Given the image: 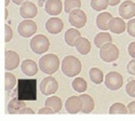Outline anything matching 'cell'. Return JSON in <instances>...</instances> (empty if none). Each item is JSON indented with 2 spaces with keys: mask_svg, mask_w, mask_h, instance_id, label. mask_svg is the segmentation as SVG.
Listing matches in <instances>:
<instances>
[{
  "mask_svg": "<svg viewBox=\"0 0 135 121\" xmlns=\"http://www.w3.org/2000/svg\"><path fill=\"white\" fill-rule=\"evenodd\" d=\"M59 90V82L53 77H47L40 83V91L44 95H52Z\"/></svg>",
  "mask_w": 135,
  "mask_h": 121,
  "instance_id": "9",
  "label": "cell"
},
{
  "mask_svg": "<svg viewBox=\"0 0 135 121\" xmlns=\"http://www.w3.org/2000/svg\"><path fill=\"white\" fill-rule=\"evenodd\" d=\"M75 47L80 54H82V55H86V54H89V52L91 51V42L89 41V39L80 36L76 40Z\"/></svg>",
  "mask_w": 135,
  "mask_h": 121,
  "instance_id": "18",
  "label": "cell"
},
{
  "mask_svg": "<svg viewBox=\"0 0 135 121\" xmlns=\"http://www.w3.org/2000/svg\"><path fill=\"white\" fill-rule=\"evenodd\" d=\"M127 30L131 37H135V18H131L127 24Z\"/></svg>",
  "mask_w": 135,
  "mask_h": 121,
  "instance_id": "31",
  "label": "cell"
},
{
  "mask_svg": "<svg viewBox=\"0 0 135 121\" xmlns=\"http://www.w3.org/2000/svg\"><path fill=\"white\" fill-rule=\"evenodd\" d=\"M20 114H30V115H33V114H36L35 112L32 110L31 108H28V107H23L20 110Z\"/></svg>",
  "mask_w": 135,
  "mask_h": 121,
  "instance_id": "37",
  "label": "cell"
},
{
  "mask_svg": "<svg viewBox=\"0 0 135 121\" xmlns=\"http://www.w3.org/2000/svg\"><path fill=\"white\" fill-rule=\"evenodd\" d=\"M23 107H25V104H24V101H21L20 98L16 96L14 98H12L9 104H8V113L9 114H20V110Z\"/></svg>",
  "mask_w": 135,
  "mask_h": 121,
  "instance_id": "20",
  "label": "cell"
},
{
  "mask_svg": "<svg viewBox=\"0 0 135 121\" xmlns=\"http://www.w3.org/2000/svg\"><path fill=\"white\" fill-rule=\"evenodd\" d=\"M4 67L6 70L10 71L17 68V66L20 65V56L16 52L13 50H7L4 54Z\"/></svg>",
  "mask_w": 135,
  "mask_h": 121,
  "instance_id": "11",
  "label": "cell"
},
{
  "mask_svg": "<svg viewBox=\"0 0 135 121\" xmlns=\"http://www.w3.org/2000/svg\"><path fill=\"white\" fill-rule=\"evenodd\" d=\"M80 36H81V34H80V31L78 30V28H76V27L70 28L65 32V41L69 47H75L76 40Z\"/></svg>",
  "mask_w": 135,
  "mask_h": 121,
  "instance_id": "22",
  "label": "cell"
},
{
  "mask_svg": "<svg viewBox=\"0 0 135 121\" xmlns=\"http://www.w3.org/2000/svg\"><path fill=\"white\" fill-rule=\"evenodd\" d=\"M99 56L106 63H112L119 57V49L114 43H107L99 49Z\"/></svg>",
  "mask_w": 135,
  "mask_h": 121,
  "instance_id": "4",
  "label": "cell"
},
{
  "mask_svg": "<svg viewBox=\"0 0 135 121\" xmlns=\"http://www.w3.org/2000/svg\"><path fill=\"white\" fill-rule=\"evenodd\" d=\"M68 21L71 26L76 28H82L86 24V14L81 9H76L69 13Z\"/></svg>",
  "mask_w": 135,
  "mask_h": 121,
  "instance_id": "8",
  "label": "cell"
},
{
  "mask_svg": "<svg viewBox=\"0 0 135 121\" xmlns=\"http://www.w3.org/2000/svg\"><path fill=\"white\" fill-rule=\"evenodd\" d=\"M109 114L110 115H115V114H119V115H124V114H129L128 107L122 104V103H115L112 104L109 108Z\"/></svg>",
  "mask_w": 135,
  "mask_h": 121,
  "instance_id": "28",
  "label": "cell"
},
{
  "mask_svg": "<svg viewBox=\"0 0 135 121\" xmlns=\"http://www.w3.org/2000/svg\"><path fill=\"white\" fill-rule=\"evenodd\" d=\"M89 75H90V78H91L92 82H94L95 84H100L105 80L103 71L97 67H92L89 71Z\"/></svg>",
  "mask_w": 135,
  "mask_h": 121,
  "instance_id": "25",
  "label": "cell"
},
{
  "mask_svg": "<svg viewBox=\"0 0 135 121\" xmlns=\"http://www.w3.org/2000/svg\"><path fill=\"white\" fill-rule=\"evenodd\" d=\"M4 16H6L4 18H6V20H8V17H9V11H8V9H6V10H4Z\"/></svg>",
  "mask_w": 135,
  "mask_h": 121,
  "instance_id": "41",
  "label": "cell"
},
{
  "mask_svg": "<svg viewBox=\"0 0 135 121\" xmlns=\"http://www.w3.org/2000/svg\"><path fill=\"white\" fill-rule=\"evenodd\" d=\"M112 18V15L109 12H102L96 17V25L100 30H108L109 29V22Z\"/></svg>",
  "mask_w": 135,
  "mask_h": 121,
  "instance_id": "19",
  "label": "cell"
},
{
  "mask_svg": "<svg viewBox=\"0 0 135 121\" xmlns=\"http://www.w3.org/2000/svg\"><path fill=\"white\" fill-rule=\"evenodd\" d=\"M64 28V23L63 21L59 17H50L47 23H46V29L48 32L52 35H57L63 30Z\"/></svg>",
  "mask_w": 135,
  "mask_h": 121,
  "instance_id": "14",
  "label": "cell"
},
{
  "mask_svg": "<svg viewBox=\"0 0 135 121\" xmlns=\"http://www.w3.org/2000/svg\"><path fill=\"white\" fill-rule=\"evenodd\" d=\"M119 14L124 20H131L135 16V3L132 0H126L119 7Z\"/></svg>",
  "mask_w": 135,
  "mask_h": 121,
  "instance_id": "12",
  "label": "cell"
},
{
  "mask_svg": "<svg viewBox=\"0 0 135 121\" xmlns=\"http://www.w3.org/2000/svg\"><path fill=\"white\" fill-rule=\"evenodd\" d=\"M38 114H40V115H44V114L50 115V114H55V113L53 112L52 108H50V107H48V106H44L43 108H40V109H39Z\"/></svg>",
  "mask_w": 135,
  "mask_h": 121,
  "instance_id": "36",
  "label": "cell"
},
{
  "mask_svg": "<svg viewBox=\"0 0 135 121\" xmlns=\"http://www.w3.org/2000/svg\"><path fill=\"white\" fill-rule=\"evenodd\" d=\"M109 6V0H91V7L95 11H104Z\"/></svg>",
  "mask_w": 135,
  "mask_h": 121,
  "instance_id": "30",
  "label": "cell"
},
{
  "mask_svg": "<svg viewBox=\"0 0 135 121\" xmlns=\"http://www.w3.org/2000/svg\"><path fill=\"white\" fill-rule=\"evenodd\" d=\"M15 95L21 101L37 100V79H20L15 90Z\"/></svg>",
  "mask_w": 135,
  "mask_h": 121,
  "instance_id": "1",
  "label": "cell"
},
{
  "mask_svg": "<svg viewBox=\"0 0 135 121\" xmlns=\"http://www.w3.org/2000/svg\"><path fill=\"white\" fill-rule=\"evenodd\" d=\"M128 52H129V54H130L131 57L135 59V41L131 42L130 45H129V47H128Z\"/></svg>",
  "mask_w": 135,
  "mask_h": 121,
  "instance_id": "35",
  "label": "cell"
},
{
  "mask_svg": "<svg viewBox=\"0 0 135 121\" xmlns=\"http://www.w3.org/2000/svg\"><path fill=\"white\" fill-rule=\"evenodd\" d=\"M60 67V59L55 54H46L39 60V68L47 75H53Z\"/></svg>",
  "mask_w": 135,
  "mask_h": 121,
  "instance_id": "3",
  "label": "cell"
},
{
  "mask_svg": "<svg viewBox=\"0 0 135 121\" xmlns=\"http://www.w3.org/2000/svg\"><path fill=\"white\" fill-rule=\"evenodd\" d=\"M105 85L111 91H117L123 86V77L117 71H110L105 77Z\"/></svg>",
  "mask_w": 135,
  "mask_h": 121,
  "instance_id": "6",
  "label": "cell"
},
{
  "mask_svg": "<svg viewBox=\"0 0 135 121\" xmlns=\"http://www.w3.org/2000/svg\"><path fill=\"white\" fill-rule=\"evenodd\" d=\"M9 3H10V0H4V4H6V7H8Z\"/></svg>",
  "mask_w": 135,
  "mask_h": 121,
  "instance_id": "42",
  "label": "cell"
},
{
  "mask_svg": "<svg viewBox=\"0 0 135 121\" xmlns=\"http://www.w3.org/2000/svg\"><path fill=\"white\" fill-rule=\"evenodd\" d=\"M37 24L32 20H24L17 26V31L23 38H29L37 32Z\"/></svg>",
  "mask_w": 135,
  "mask_h": 121,
  "instance_id": "7",
  "label": "cell"
},
{
  "mask_svg": "<svg viewBox=\"0 0 135 121\" xmlns=\"http://www.w3.org/2000/svg\"><path fill=\"white\" fill-rule=\"evenodd\" d=\"M127 107H128L129 114H134V115H135V101H134V102L129 103V105H128Z\"/></svg>",
  "mask_w": 135,
  "mask_h": 121,
  "instance_id": "38",
  "label": "cell"
},
{
  "mask_svg": "<svg viewBox=\"0 0 135 121\" xmlns=\"http://www.w3.org/2000/svg\"><path fill=\"white\" fill-rule=\"evenodd\" d=\"M12 1H13V3H15V4H23L24 2L28 1V0H12Z\"/></svg>",
  "mask_w": 135,
  "mask_h": 121,
  "instance_id": "40",
  "label": "cell"
},
{
  "mask_svg": "<svg viewBox=\"0 0 135 121\" xmlns=\"http://www.w3.org/2000/svg\"><path fill=\"white\" fill-rule=\"evenodd\" d=\"M82 70V64L79 59L74 55H67L62 62V71L67 77H76Z\"/></svg>",
  "mask_w": 135,
  "mask_h": 121,
  "instance_id": "2",
  "label": "cell"
},
{
  "mask_svg": "<svg viewBox=\"0 0 135 121\" xmlns=\"http://www.w3.org/2000/svg\"><path fill=\"white\" fill-rule=\"evenodd\" d=\"M46 106L50 107L53 109V112L56 114V113H60L61 109L63 107V103H62V100L59 97V96H50L46 100Z\"/></svg>",
  "mask_w": 135,
  "mask_h": 121,
  "instance_id": "24",
  "label": "cell"
},
{
  "mask_svg": "<svg viewBox=\"0 0 135 121\" xmlns=\"http://www.w3.org/2000/svg\"><path fill=\"white\" fill-rule=\"evenodd\" d=\"M16 83H17V80L15 78V76L13 74L7 71L4 74V89H6V91H11L16 85Z\"/></svg>",
  "mask_w": 135,
  "mask_h": 121,
  "instance_id": "27",
  "label": "cell"
},
{
  "mask_svg": "<svg viewBox=\"0 0 135 121\" xmlns=\"http://www.w3.org/2000/svg\"><path fill=\"white\" fill-rule=\"evenodd\" d=\"M110 42H112V38L107 31L98 32L94 37V43H95L96 48H98V49H100L103 46L107 45V43H110Z\"/></svg>",
  "mask_w": 135,
  "mask_h": 121,
  "instance_id": "21",
  "label": "cell"
},
{
  "mask_svg": "<svg viewBox=\"0 0 135 121\" xmlns=\"http://www.w3.org/2000/svg\"><path fill=\"white\" fill-rule=\"evenodd\" d=\"M80 97H81L82 103H83V107H82L81 113H83V114L92 113L94 110V107H95L94 100L92 98V96H90L89 94H82V95H80Z\"/></svg>",
  "mask_w": 135,
  "mask_h": 121,
  "instance_id": "23",
  "label": "cell"
},
{
  "mask_svg": "<svg viewBox=\"0 0 135 121\" xmlns=\"http://www.w3.org/2000/svg\"><path fill=\"white\" fill-rule=\"evenodd\" d=\"M76 9H81L80 0H65L64 1V11L66 13H70Z\"/></svg>",
  "mask_w": 135,
  "mask_h": 121,
  "instance_id": "29",
  "label": "cell"
},
{
  "mask_svg": "<svg viewBox=\"0 0 135 121\" xmlns=\"http://www.w3.org/2000/svg\"><path fill=\"white\" fill-rule=\"evenodd\" d=\"M13 38V30L9 25H6L4 26V41L6 42H9L11 41V39Z\"/></svg>",
  "mask_w": 135,
  "mask_h": 121,
  "instance_id": "33",
  "label": "cell"
},
{
  "mask_svg": "<svg viewBox=\"0 0 135 121\" xmlns=\"http://www.w3.org/2000/svg\"><path fill=\"white\" fill-rule=\"evenodd\" d=\"M120 1H121V0H109V6L115 7V6L119 4V3H120Z\"/></svg>",
  "mask_w": 135,
  "mask_h": 121,
  "instance_id": "39",
  "label": "cell"
},
{
  "mask_svg": "<svg viewBox=\"0 0 135 121\" xmlns=\"http://www.w3.org/2000/svg\"><path fill=\"white\" fill-rule=\"evenodd\" d=\"M71 86H73V89L76 92L83 93L88 89V83H86V81L83 78H81V77H78V78L74 79V81L71 83Z\"/></svg>",
  "mask_w": 135,
  "mask_h": 121,
  "instance_id": "26",
  "label": "cell"
},
{
  "mask_svg": "<svg viewBox=\"0 0 135 121\" xmlns=\"http://www.w3.org/2000/svg\"><path fill=\"white\" fill-rule=\"evenodd\" d=\"M127 29V24L124 22V18L122 17H112L109 22V30L114 34L120 35L124 32Z\"/></svg>",
  "mask_w": 135,
  "mask_h": 121,
  "instance_id": "15",
  "label": "cell"
},
{
  "mask_svg": "<svg viewBox=\"0 0 135 121\" xmlns=\"http://www.w3.org/2000/svg\"><path fill=\"white\" fill-rule=\"evenodd\" d=\"M50 48V41L44 35H36L30 41V49L35 54L46 53Z\"/></svg>",
  "mask_w": 135,
  "mask_h": 121,
  "instance_id": "5",
  "label": "cell"
},
{
  "mask_svg": "<svg viewBox=\"0 0 135 121\" xmlns=\"http://www.w3.org/2000/svg\"><path fill=\"white\" fill-rule=\"evenodd\" d=\"M127 69H128V72L135 76V59L130 61L128 63V66H127Z\"/></svg>",
  "mask_w": 135,
  "mask_h": 121,
  "instance_id": "34",
  "label": "cell"
},
{
  "mask_svg": "<svg viewBox=\"0 0 135 121\" xmlns=\"http://www.w3.org/2000/svg\"><path fill=\"white\" fill-rule=\"evenodd\" d=\"M20 14L22 17H24L26 20H31L38 14V9L35 3H32L30 1H26L22 4L20 9Z\"/></svg>",
  "mask_w": 135,
  "mask_h": 121,
  "instance_id": "13",
  "label": "cell"
},
{
  "mask_svg": "<svg viewBox=\"0 0 135 121\" xmlns=\"http://www.w3.org/2000/svg\"><path fill=\"white\" fill-rule=\"evenodd\" d=\"M46 12L52 16L59 15L63 10V2L61 0H47L46 4H44Z\"/></svg>",
  "mask_w": 135,
  "mask_h": 121,
  "instance_id": "16",
  "label": "cell"
},
{
  "mask_svg": "<svg viewBox=\"0 0 135 121\" xmlns=\"http://www.w3.org/2000/svg\"><path fill=\"white\" fill-rule=\"evenodd\" d=\"M126 91H127V93H128L130 96L135 97V80H132V81H130V82L127 84Z\"/></svg>",
  "mask_w": 135,
  "mask_h": 121,
  "instance_id": "32",
  "label": "cell"
},
{
  "mask_svg": "<svg viewBox=\"0 0 135 121\" xmlns=\"http://www.w3.org/2000/svg\"><path fill=\"white\" fill-rule=\"evenodd\" d=\"M21 68H22L23 74H25L28 77L35 76L38 72V70L40 69V68H38L37 63L33 62L32 60H25V61H23V62H22V65H21Z\"/></svg>",
  "mask_w": 135,
  "mask_h": 121,
  "instance_id": "17",
  "label": "cell"
},
{
  "mask_svg": "<svg viewBox=\"0 0 135 121\" xmlns=\"http://www.w3.org/2000/svg\"><path fill=\"white\" fill-rule=\"evenodd\" d=\"M83 103L80 96H70L65 102V108L69 114H78L82 110Z\"/></svg>",
  "mask_w": 135,
  "mask_h": 121,
  "instance_id": "10",
  "label": "cell"
}]
</instances>
